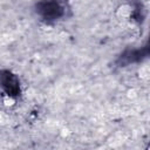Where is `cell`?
Segmentation results:
<instances>
[{
    "instance_id": "1",
    "label": "cell",
    "mask_w": 150,
    "mask_h": 150,
    "mask_svg": "<svg viewBox=\"0 0 150 150\" xmlns=\"http://www.w3.org/2000/svg\"><path fill=\"white\" fill-rule=\"evenodd\" d=\"M36 11L46 20H55L63 15V7L59 0H42L36 5Z\"/></svg>"
},
{
    "instance_id": "2",
    "label": "cell",
    "mask_w": 150,
    "mask_h": 150,
    "mask_svg": "<svg viewBox=\"0 0 150 150\" xmlns=\"http://www.w3.org/2000/svg\"><path fill=\"white\" fill-rule=\"evenodd\" d=\"M0 87L9 96H16L20 94V83L18 77L7 70L0 71Z\"/></svg>"
},
{
    "instance_id": "3",
    "label": "cell",
    "mask_w": 150,
    "mask_h": 150,
    "mask_svg": "<svg viewBox=\"0 0 150 150\" xmlns=\"http://www.w3.org/2000/svg\"><path fill=\"white\" fill-rule=\"evenodd\" d=\"M142 52L141 50H131V52H128L125 53L124 55L121 56V63H130V62H134V61H137L139 60L142 56Z\"/></svg>"
}]
</instances>
